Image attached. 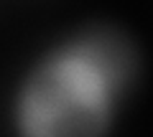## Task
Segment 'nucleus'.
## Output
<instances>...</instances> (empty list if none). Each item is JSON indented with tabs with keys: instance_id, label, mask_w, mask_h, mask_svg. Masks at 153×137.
Segmentation results:
<instances>
[{
	"instance_id": "nucleus-1",
	"label": "nucleus",
	"mask_w": 153,
	"mask_h": 137,
	"mask_svg": "<svg viewBox=\"0 0 153 137\" xmlns=\"http://www.w3.org/2000/svg\"><path fill=\"white\" fill-rule=\"evenodd\" d=\"M130 69V51L112 33H94L56 56L33 76L23 99L28 137H97Z\"/></svg>"
}]
</instances>
